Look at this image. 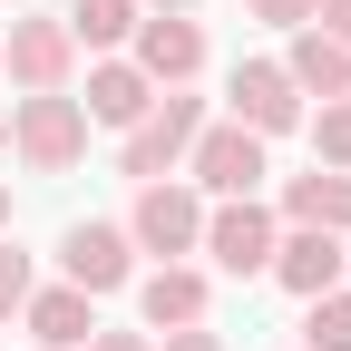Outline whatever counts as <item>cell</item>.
I'll return each instance as SVG.
<instances>
[{
	"label": "cell",
	"mask_w": 351,
	"mask_h": 351,
	"mask_svg": "<svg viewBox=\"0 0 351 351\" xmlns=\"http://www.w3.org/2000/svg\"><path fill=\"white\" fill-rule=\"evenodd\" d=\"M98 293H78V283H49V293H29L20 302V322L39 351H88V332H98V313H88Z\"/></svg>",
	"instance_id": "obj_11"
},
{
	"label": "cell",
	"mask_w": 351,
	"mask_h": 351,
	"mask_svg": "<svg viewBox=\"0 0 351 351\" xmlns=\"http://www.w3.org/2000/svg\"><path fill=\"white\" fill-rule=\"evenodd\" d=\"M283 78L302 88V98H322V108H332V98H351V49H341V39H322L313 20H302V29H293V59H283Z\"/></svg>",
	"instance_id": "obj_14"
},
{
	"label": "cell",
	"mask_w": 351,
	"mask_h": 351,
	"mask_svg": "<svg viewBox=\"0 0 351 351\" xmlns=\"http://www.w3.org/2000/svg\"><path fill=\"white\" fill-rule=\"evenodd\" d=\"M244 10L274 20V29H302V20H313V0H244Z\"/></svg>",
	"instance_id": "obj_20"
},
{
	"label": "cell",
	"mask_w": 351,
	"mask_h": 351,
	"mask_svg": "<svg viewBox=\"0 0 351 351\" xmlns=\"http://www.w3.org/2000/svg\"><path fill=\"white\" fill-rule=\"evenodd\" d=\"M69 69H78V39H69L59 10L10 20V39H0V78H20L29 98H39V88H69Z\"/></svg>",
	"instance_id": "obj_5"
},
{
	"label": "cell",
	"mask_w": 351,
	"mask_h": 351,
	"mask_svg": "<svg viewBox=\"0 0 351 351\" xmlns=\"http://www.w3.org/2000/svg\"><path fill=\"white\" fill-rule=\"evenodd\" d=\"M0 234H10V186H0Z\"/></svg>",
	"instance_id": "obj_25"
},
{
	"label": "cell",
	"mask_w": 351,
	"mask_h": 351,
	"mask_svg": "<svg viewBox=\"0 0 351 351\" xmlns=\"http://www.w3.org/2000/svg\"><path fill=\"white\" fill-rule=\"evenodd\" d=\"M283 225H322V234H351V176L341 166H313L283 186Z\"/></svg>",
	"instance_id": "obj_15"
},
{
	"label": "cell",
	"mask_w": 351,
	"mask_h": 351,
	"mask_svg": "<svg viewBox=\"0 0 351 351\" xmlns=\"http://www.w3.org/2000/svg\"><path fill=\"white\" fill-rule=\"evenodd\" d=\"M186 176H195L215 205H225V195H254V186H263V137H254V127H234V117H225V127H195Z\"/></svg>",
	"instance_id": "obj_6"
},
{
	"label": "cell",
	"mask_w": 351,
	"mask_h": 351,
	"mask_svg": "<svg viewBox=\"0 0 351 351\" xmlns=\"http://www.w3.org/2000/svg\"><path fill=\"white\" fill-rule=\"evenodd\" d=\"M0 156H10V117H0Z\"/></svg>",
	"instance_id": "obj_26"
},
{
	"label": "cell",
	"mask_w": 351,
	"mask_h": 351,
	"mask_svg": "<svg viewBox=\"0 0 351 351\" xmlns=\"http://www.w3.org/2000/svg\"><path fill=\"white\" fill-rule=\"evenodd\" d=\"M302 127H313V166H341V176H351V98H332V108H313Z\"/></svg>",
	"instance_id": "obj_18"
},
{
	"label": "cell",
	"mask_w": 351,
	"mask_h": 351,
	"mask_svg": "<svg viewBox=\"0 0 351 351\" xmlns=\"http://www.w3.org/2000/svg\"><path fill=\"white\" fill-rule=\"evenodd\" d=\"M88 351H156L147 332H88Z\"/></svg>",
	"instance_id": "obj_23"
},
{
	"label": "cell",
	"mask_w": 351,
	"mask_h": 351,
	"mask_svg": "<svg viewBox=\"0 0 351 351\" xmlns=\"http://www.w3.org/2000/svg\"><path fill=\"white\" fill-rule=\"evenodd\" d=\"M274 234H283V215H274V205L225 195V205H205L195 254H215V274H274Z\"/></svg>",
	"instance_id": "obj_3"
},
{
	"label": "cell",
	"mask_w": 351,
	"mask_h": 351,
	"mask_svg": "<svg viewBox=\"0 0 351 351\" xmlns=\"http://www.w3.org/2000/svg\"><path fill=\"white\" fill-rule=\"evenodd\" d=\"M78 108H88V127H137V117L156 108V88H147V69H137V59H98Z\"/></svg>",
	"instance_id": "obj_12"
},
{
	"label": "cell",
	"mask_w": 351,
	"mask_h": 351,
	"mask_svg": "<svg viewBox=\"0 0 351 351\" xmlns=\"http://www.w3.org/2000/svg\"><path fill=\"white\" fill-rule=\"evenodd\" d=\"M127 59L147 69V88H186V78L205 69V29H195L186 10H147L137 39H127Z\"/></svg>",
	"instance_id": "obj_8"
},
{
	"label": "cell",
	"mask_w": 351,
	"mask_h": 351,
	"mask_svg": "<svg viewBox=\"0 0 351 351\" xmlns=\"http://www.w3.org/2000/svg\"><path fill=\"white\" fill-rule=\"evenodd\" d=\"M341 274H351V254H341Z\"/></svg>",
	"instance_id": "obj_27"
},
{
	"label": "cell",
	"mask_w": 351,
	"mask_h": 351,
	"mask_svg": "<svg viewBox=\"0 0 351 351\" xmlns=\"http://www.w3.org/2000/svg\"><path fill=\"white\" fill-rule=\"evenodd\" d=\"M225 98H234V127H254V137H293L302 127V88L283 78V59H234Z\"/></svg>",
	"instance_id": "obj_7"
},
{
	"label": "cell",
	"mask_w": 351,
	"mask_h": 351,
	"mask_svg": "<svg viewBox=\"0 0 351 351\" xmlns=\"http://www.w3.org/2000/svg\"><path fill=\"white\" fill-rule=\"evenodd\" d=\"M127 254H137V244H127V225H69V234H59V263H69L78 293H117L127 274H137Z\"/></svg>",
	"instance_id": "obj_9"
},
{
	"label": "cell",
	"mask_w": 351,
	"mask_h": 351,
	"mask_svg": "<svg viewBox=\"0 0 351 351\" xmlns=\"http://www.w3.org/2000/svg\"><path fill=\"white\" fill-rule=\"evenodd\" d=\"M205 274L195 263H156V274L137 283V313H147V332H186V322H205Z\"/></svg>",
	"instance_id": "obj_13"
},
{
	"label": "cell",
	"mask_w": 351,
	"mask_h": 351,
	"mask_svg": "<svg viewBox=\"0 0 351 351\" xmlns=\"http://www.w3.org/2000/svg\"><path fill=\"white\" fill-rule=\"evenodd\" d=\"M274 283L302 293V302L332 293V283H341V234H322V225H283V234H274Z\"/></svg>",
	"instance_id": "obj_10"
},
{
	"label": "cell",
	"mask_w": 351,
	"mask_h": 351,
	"mask_svg": "<svg viewBox=\"0 0 351 351\" xmlns=\"http://www.w3.org/2000/svg\"><path fill=\"white\" fill-rule=\"evenodd\" d=\"M195 127H205V98H186V88H156V108L127 127L117 166L137 176V186H147V176H176V166H186V147H195Z\"/></svg>",
	"instance_id": "obj_2"
},
{
	"label": "cell",
	"mask_w": 351,
	"mask_h": 351,
	"mask_svg": "<svg viewBox=\"0 0 351 351\" xmlns=\"http://www.w3.org/2000/svg\"><path fill=\"white\" fill-rule=\"evenodd\" d=\"M29 293H39V283H29V254H20L10 234H0V322H10L20 302H29Z\"/></svg>",
	"instance_id": "obj_19"
},
{
	"label": "cell",
	"mask_w": 351,
	"mask_h": 351,
	"mask_svg": "<svg viewBox=\"0 0 351 351\" xmlns=\"http://www.w3.org/2000/svg\"><path fill=\"white\" fill-rule=\"evenodd\" d=\"M195 234H205V195L176 186V176H147V186H137V215H127V244L156 254V263H176V254H195Z\"/></svg>",
	"instance_id": "obj_4"
},
{
	"label": "cell",
	"mask_w": 351,
	"mask_h": 351,
	"mask_svg": "<svg viewBox=\"0 0 351 351\" xmlns=\"http://www.w3.org/2000/svg\"><path fill=\"white\" fill-rule=\"evenodd\" d=\"M69 20V39H78V49H117V39H137V0H78V10H59Z\"/></svg>",
	"instance_id": "obj_16"
},
{
	"label": "cell",
	"mask_w": 351,
	"mask_h": 351,
	"mask_svg": "<svg viewBox=\"0 0 351 351\" xmlns=\"http://www.w3.org/2000/svg\"><path fill=\"white\" fill-rule=\"evenodd\" d=\"M302 351H351V283L313 293V313H302Z\"/></svg>",
	"instance_id": "obj_17"
},
{
	"label": "cell",
	"mask_w": 351,
	"mask_h": 351,
	"mask_svg": "<svg viewBox=\"0 0 351 351\" xmlns=\"http://www.w3.org/2000/svg\"><path fill=\"white\" fill-rule=\"evenodd\" d=\"M313 29H322V39H341V49H351V0H313Z\"/></svg>",
	"instance_id": "obj_21"
},
{
	"label": "cell",
	"mask_w": 351,
	"mask_h": 351,
	"mask_svg": "<svg viewBox=\"0 0 351 351\" xmlns=\"http://www.w3.org/2000/svg\"><path fill=\"white\" fill-rule=\"evenodd\" d=\"M137 10H195V0H137Z\"/></svg>",
	"instance_id": "obj_24"
},
{
	"label": "cell",
	"mask_w": 351,
	"mask_h": 351,
	"mask_svg": "<svg viewBox=\"0 0 351 351\" xmlns=\"http://www.w3.org/2000/svg\"><path fill=\"white\" fill-rule=\"evenodd\" d=\"M156 351H225V332H205V322H186V332H166Z\"/></svg>",
	"instance_id": "obj_22"
},
{
	"label": "cell",
	"mask_w": 351,
	"mask_h": 351,
	"mask_svg": "<svg viewBox=\"0 0 351 351\" xmlns=\"http://www.w3.org/2000/svg\"><path fill=\"white\" fill-rule=\"evenodd\" d=\"M10 147H20V166H39V176H69V166L88 156V108L69 98V88H39V98L10 108Z\"/></svg>",
	"instance_id": "obj_1"
}]
</instances>
